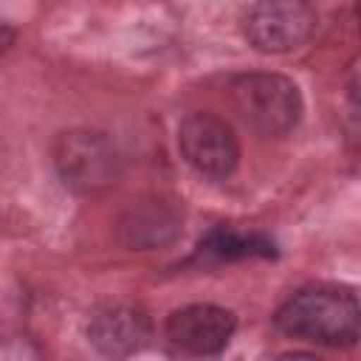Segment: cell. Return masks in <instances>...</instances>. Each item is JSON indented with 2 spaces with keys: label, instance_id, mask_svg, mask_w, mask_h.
Returning a JSON list of instances; mask_svg holds the SVG:
<instances>
[{
  "label": "cell",
  "instance_id": "6da1fadb",
  "mask_svg": "<svg viewBox=\"0 0 361 361\" xmlns=\"http://www.w3.org/2000/svg\"><path fill=\"white\" fill-rule=\"evenodd\" d=\"M274 324L299 341L353 347L361 336V305L347 285H307L276 307Z\"/></svg>",
  "mask_w": 361,
  "mask_h": 361
},
{
  "label": "cell",
  "instance_id": "277c9868",
  "mask_svg": "<svg viewBox=\"0 0 361 361\" xmlns=\"http://www.w3.org/2000/svg\"><path fill=\"white\" fill-rule=\"evenodd\" d=\"M316 31V11L305 0H257L243 17V34L262 54H290Z\"/></svg>",
  "mask_w": 361,
  "mask_h": 361
},
{
  "label": "cell",
  "instance_id": "5b68a950",
  "mask_svg": "<svg viewBox=\"0 0 361 361\" xmlns=\"http://www.w3.org/2000/svg\"><path fill=\"white\" fill-rule=\"evenodd\" d=\"M178 149L197 175L212 180L228 178L240 164V141L234 130L206 110H195L178 124Z\"/></svg>",
  "mask_w": 361,
  "mask_h": 361
},
{
  "label": "cell",
  "instance_id": "9c48e42d",
  "mask_svg": "<svg viewBox=\"0 0 361 361\" xmlns=\"http://www.w3.org/2000/svg\"><path fill=\"white\" fill-rule=\"evenodd\" d=\"M200 257H209L214 262H231V259H245V257H274L276 245L274 240L254 234V231H237V228H212L200 245H197Z\"/></svg>",
  "mask_w": 361,
  "mask_h": 361
},
{
  "label": "cell",
  "instance_id": "30bf717a",
  "mask_svg": "<svg viewBox=\"0 0 361 361\" xmlns=\"http://www.w3.org/2000/svg\"><path fill=\"white\" fill-rule=\"evenodd\" d=\"M14 39H17V31H14V25H8L6 20H0V56L14 45Z\"/></svg>",
  "mask_w": 361,
  "mask_h": 361
},
{
  "label": "cell",
  "instance_id": "52a82bcc",
  "mask_svg": "<svg viewBox=\"0 0 361 361\" xmlns=\"http://www.w3.org/2000/svg\"><path fill=\"white\" fill-rule=\"evenodd\" d=\"M237 330V316L228 307L197 302L169 313L164 333L169 344L186 355H220Z\"/></svg>",
  "mask_w": 361,
  "mask_h": 361
},
{
  "label": "cell",
  "instance_id": "3957f363",
  "mask_svg": "<svg viewBox=\"0 0 361 361\" xmlns=\"http://www.w3.org/2000/svg\"><path fill=\"white\" fill-rule=\"evenodd\" d=\"M51 158L59 180L76 195L107 192L121 175V158L113 141L90 127H71L54 138Z\"/></svg>",
  "mask_w": 361,
  "mask_h": 361
},
{
  "label": "cell",
  "instance_id": "7a4b0ae2",
  "mask_svg": "<svg viewBox=\"0 0 361 361\" xmlns=\"http://www.w3.org/2000/svg\"><path fill=\"white\" fill-rule=\"evenodd\" d=\"M228 102L237 118L265 138L288 135L305 113V102L296 82L268 71L237 73L228 82Z\"/></svg>",
  "mask_w": 361,
  "mask_h": 361
},
{
  "label": "cell",
  "instance_id": "ba28073f",
  "mask_svg": "<svg viewBox=\"0 0 361 361\" xmlns=\"http://www.w3.org/2000/svg\"><path fill=\"white\" fill-rule=\"evenodd\" d=\"M152 338V322L141 307L107 305L87 322V341L107 358H127L141 353Z\"/></svg>",
  "mask_w": 361,
  "mask_h": 361
},
{
  "label": "cell",
  "instance_id": "8992f818",
  "mask_svg": "<svg viewBox=\"0 0 361 361\" xmlns=\"http://www.w3.org/2000/svg\"><path fill=\"white\" fill-rule=\"evenodd\" d=\"M183 231V209L164 195L133 200L116 220V237L130 251H155L172 245Z\"/></svg>",
  "mask_w": 361,
  "mask_h": 361
}]
</instances>
